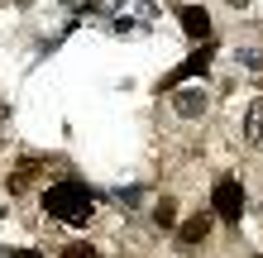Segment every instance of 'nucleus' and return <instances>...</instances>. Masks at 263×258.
Wrapping results in <instances>:
<instances>
[{
  "mask_svg": "<svg viewBox=\"0 0 263 258\" xmlns=\"http://www.w3.org/2000/svg\"><path fill=\"white\" fill-rule=\"evenodd\" d=\"M177 115H206V96L201 91H177Z\"/></svg>",
  "mask_w": 263,
  "mask_h": 258,
  "instance_id": "nucleus-8",
  "label": "nucleus"
},
{
  "mask_svg": "<svg viewBox=\"0 0 263 258\" xmlns=\"http://www.w3.org/2000/svg\"><path fill=\"white\" fill-rule=\"evenodd\" d=\"M43 210H48L53 220H67V225H86L96 201H91V191L82 182H53L48 191H43Z\"/></svg>",
  "mask_w": 263,
  "mask_h": 258,
  "instance_id": "nucleus-1",
  "label": "nucleus"
},
{
  "mask_svg": "<svg viewBox=\"0 0 263 258\" xmlns=\"http://www.w3.org/2000/svg\"><path fill=\"white\" fill-rule=\"evenodd\" d=\"M206 234H211V215H192L187 225H182V234H177V239H182V244H201Z\"/></svg>",
  "mask_w": 263,
  "mask_h": 258,
  "instance_id": "nucleus-6",
  "label": "nucleus"
},
{
  "mask_svg": "<svg viewBox=\"0 0 263 258\" xmlns=\"http://www.w3.org/2000/svg\"><path fill=\"white\" fill-rule=\"evenodd\" d=\"M211 201H215V215H220V220L239 225V215H244V182L239 177H220Z\"/></svg>",
  "mask_w": 263,
  "mask_h": 258,
  "instance_id": "nucleus-2",
  "label": "nucleus"
},
{
  "mask_svg": "<svg viewBox=\"0 0 263 258\" xmlns=\"http://www.w3.org/2000/svg\"><path fill=\"white\" fill-rule=\"evenodd\" d=\"M10 258H39V253H34V249H14Z\"/></svg>",
  "mask_w": 263,
  "mask_h": 258,
  "instance_id": "nucleus-12",
  "label": "nucleus"
},
{
  "mask_svg": "<svg viewBox=\"0 0 263 258\" xmlns=\"http://www.w3.org/2000/svg\"><path fill=\"white\" fill-rule=\"evenodd\" d=\"M235 5H239V0H235Z\"/></svg>",
  "mask_w": 263,
  "mask_h": 258,
  "instance_id": "nucleus-13",
  "label": "nucleus"
},
{
  "mask_svg": "<svg viewBox=\"0 0 263 258\" xmlns=\"http://www.w3.org/2000/svg\"><path fill=\"white\" fill-rule=\"evenodd\" d=\"M239 63L254 67V72H263V53H239Z\"/></svg>",
  "mask_w": 263,
  "mask_h": 258,
  "instance_id": "nucleus-11",
  "label": "nucleus"
},
{
  "mask_svg": "<svg viewBox=\"0 0 263 258\" xmlns=\"http://www.w3.org/2000/svg\"><path fill=\"white\" fill-rule=\"evenodd\" d=\"M206 67H211V48H201V53H192V57H187L182 67H173V72H167V77H163L158 86H163V91H177V86L187 82V77H201Z\"/></svg>",
  "mask_w": 263,
  "mask_h": 258,
  "instance_id": "nucleus-3",
  "label": "nucleus"
},
{
  "mask_svg": "<svg viewBox=\"0 0 263 258\" xmlns=\"http://www.w3.org/2000/svg\"><path fill=\"white\" fill-rule=\"evenodd\" d=\"M244 139H249V144H263V96L249 105V115H244Z\"/></svg>",
  "mask_w": 263,
  "mask_h": 258,
  "instance_id": "nucleus-5",
  "label": "nucleus"
},
{
  "mask_svg": "<svg viewBox=\"0 0 263 258\" xmlns=\"http://www.w3.org/2000/svg\"><path fill=\"white\" fill-rule=\"evenodd\" d=\"M63 258H101V253L91 249V244H67V249H63Z\"/></svg>",
  "mask_w": 263,
  "mask_h": 258,
  "instance_id": "nucleus-10",
  "label": "nucleus"
},
{
  "mask_svg": "<svg viewBox=\"0 0 263 258\" xmlns=\"http://www.w3.org/2000/svg\"><path fill=\"white\" fill-rule=\"evenodd\" d=\"M34 177H39V158H24L20 168H14V177H10V196H20V191L29 187V182H34Z\"/></svg>",
  "mask_w": 263,
  "mask_h": 258,
  "instance_id": "nucleus-7",
  "label": "nucleus"
},
{
  "mask_svg": "<svg viewBox=\"0 0 263 258\" xmlns=\"http://www.w3.org/2000/svg\"><path fill=\"white\" fill-rule=\"evenodd\" d=\"M182 29H187V38H211V14L201 5H182Z\"/></svg>",
  "mask_w": 263,
  "mask_h": 258,
  "instance_id": "nucleus-4",
  "label": "nucleus"
},
{
  "mask_svg": "<svg viewBox=\"0 0 263 258\" xmlns=\"http://www.w3.org/2000/svg\"><path fill=\"white\" fill-rule=\"evenodd\" d=\"M153 220H158V225H163V230H167V225H173V220H177V206H173V201H163L158 210H153Z\"/></svg>",
  "mask_w": 263,
  "mask_h": 258,
  "instance_id": "nucleus-9",
  "label": "nucleus"
}]
</instances>
